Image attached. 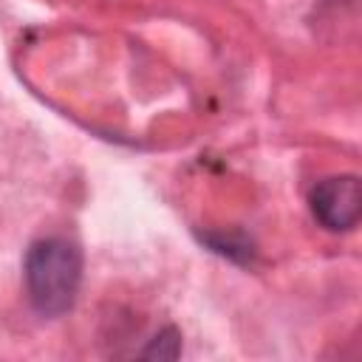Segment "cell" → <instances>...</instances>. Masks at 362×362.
<instances>
[{"instance_id":"6da1fadb","label":"cell","mask_w":362,"mask_h":362,"mask_svg":"<svg viewBox=\"0 0 362 362\" xmlns=\"http://www.w3.org/2000/svg\"><path fill=\"white\" fill-rule=\"evenodd\" d=\"M82 255L62 238L37 240L25 255V286L31 305L42 317L65 314L79 291Z\"/></svg>"},{"instance_id":"7a4b0ae2","label":"cell","mask_w":362,"mask_h":362,"mask_svg":"<svg viewBox=\"0 0 362 362\" xmlns=\"http://www.w3.org/2000/svg\"><path fill=\"white\" fill-rule=\"evenodd\" d=\"M311 212L331 232L354 229L362 215L359 178L356 175H334V178L320 181L311 189Z\"/></svg>"},{"instance_id":"3957f363","label":"cell","mask_w":362,"mask_h":362,"mask_svg":"<svg viewBox=\"0 0 362 362\" xmlns=\"http://www.w3.org/2000/svg\"><path fill=\"white\" fill-rule=\"evenodd\" d=\"M178 351H181V337H178V331H175V328H164V331L150 342V348H147L141 356H144V359H175Z\"/></svg>"}]
</instances>
